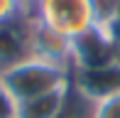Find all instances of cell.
Returning a JSON list of instances; mask_svg holds the SVG:
<instances>
[{
	"label": "cell",
	"instance_id": "cell-1",
	"mask_svg": "<svg viewBox=\"0 0 120 118\" xmlns=\"http://www.w3.org/2000/svg\"><path fill=\"white\" fill-rule=\"evenodd\" d=\"M0 84L10 91L15 101L34 98L47 91L71 86V67L49 62L42 57H30L15 67L5 69L0 74Z\"/></svg>",
	"mask_w": 120,
	"mask_h": 118
},
{
	"label": "cell",
	"instance_id": "cell-2",
	"mask_svg": "<svg viewBox=\"0 0 120 118\" xmlns=\"http://www.w3.org/2000/svg\"><path fill=\"white\" fill-rule=\"evenodd\" d=\"M34 17L69 39H79L101 22L96 0H39Z\"/></svg>",
	"mask_w": 120,
	"mask_h": 118
},
{
	"label": "cell",
	"instance_id": "cell-3",
	"mask_svg": "<svg viewBox=\"0 0 120 118\" xmlns=\"http://www.w3.org/2000/svg\"><path fill=\"white\" fill-rule=\"evenodd\" d=\"M34 20V12H22L17 17L0 22V74L34 57V47H32Z\"/></svg>",
	"mask_w": 120,
	"mask_h": 118
},
{
	"label": "cell",
	"instance_id": "cell-4",
	"mask_svg": "<svg viewBox=\"0 0 120 118\" xmlns=\"http://www.w3.org/2000/svg\"><path fill=\"white\" fill-rule=\"evenodd\" d=\"M71 89L88 103H96L101 98L118 94L120 91V62L76 69L71 74Z\"/></svg>",
	"mask_w": 120,
	"mask_h": 118
},
{
	"label": "cell",
	"instance_id": "cell-5",
	"mask_svg": "<svg viewBox=\"0 0 120 118\" xmlns=\"http://www.w3.org/2000/svg\"><path fill=\"white\" fill-rule=\"evenodd\" d=\"M71 94H74L71 86H61V89L47 91L42 96H34V98L17 101L15 118H59L66 111Z\"/></svg>",
	"mask_w": 120,
	"mask_h": 118
},
{
	"label": "cell",
	"instance_id": "cell-6",
	"mask_svg": "<svg viewBox=\"0 0 120 118\" xmlns=\"http://www.w3.org/2000/svg\"><path fill=\"white\" fill-rule=\"evenodd\" d=\"M32 47H34V57H42V59H49V62H56V64H66V67H71L74 42L69 39V37L59 35L56 30L42 25L39 20H34Z\"/></svg>",
	"mask_w": 120,
	"mask_h": 118
},
{
	"label": "cell",
	"instance_id": "cell-7",
	"mask_svg": "<svg viewBox=\"0 0 120 118\" xmlns=\"http://www.w3.org/2000/svg\"><path fill=\"white\" fill-rule=\"evenodd\" d=\"M91 118H120V91L91 103Z\"/></svg>",
	"mask_w": 120,
	"mask_h": 118
},
{
	"label": "cell",
	"instance_id": "cell-8",
	"mask_svg": "<svg viewBox=\"0 0 120 118\" xmlns=\"http://www.w3.org/2000/svg\"><path fill=\"white\" fill-rule=\"evenodd\" d=\"M22 12H32L25 0H0V22L10 17H17Z\"/></svg>",
	"mask_w": 120,
	"mask_h": 118
},
{
	"label": "cell",
	"instance_id": "cell-9",
	"mask_svg": "<svg viewBox=\"0 0 120 118\" xmlns=\"http://www.w3.org/2000/svg\"><path fill=\"white\" fill-rule=\"evenodd\" d=\"M15 111H17V101L0 84V118H15Z\"/></svg>",
	"mask_w": 120,
	"mask_h": 118
},
{
	"label": "cell",
	"instance_id": "cell-10",
	"mask_svg": "<svg viewBox=\"0 0 120 118\" xmlns=\"http://www.w3.org/2000/svg\"><path fill=\"white\" fill-rule=\"evenodd\" d=\"M59 118H76V113H74V111H71V101H69V106H66V111H64V113L59 116Z\"/></svg>",
	"mask_w": 120,
	"mask_h": 118
},
{
	"label": "cell",
	"instance_id": "cell-11",
	"mask_svg": "<svg viewBox=\"0 0 120 118\" xmlns=\"http://www.w3.org/2000/svg\"><path fill=\"white\" fill-rule=\"evenodd\" d=\"M25 3H27V8H30V10H32V12H34V5H37V3H39V0H25Z\"/></svg>",
	"mask_w": 120,
	"mask_h": 118
}]
</instances>
